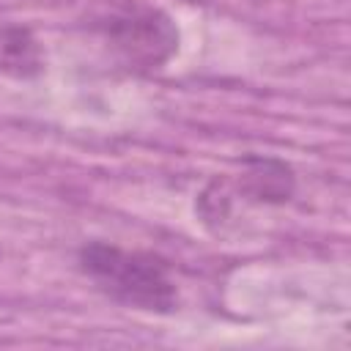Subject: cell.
Masks as SVG:
<instances>
[{"instance_id": "2", "label": "cell", "mask_w": 351, "mask_h": 351, "mask_svg": "<svg viewBox=\"0 0 351 351\" xmlns=\"http://www.w3.org/2000/svg\"><path fill=\"white\" fill-rule=\"evenodd\" d=\"M110 33L132 63L159 66L178 47V30L162 11H132L112 19Z\"/></svg>"}, {"instance_id": "1", "label": "cell", "mask_w": 351, "mask_h": 351, "mask_svg": "<svg viewBox=\"0 0 351 351\" xmlns=\"http://www.w3.org/2000/svg\"><path fill=\"white\" fill-rule=\"evenodd\" d=\"M80 263L104 293L129 307L154 313H170L176 307V285L167 266L154 255L126 252L112 244H88L80 252Z\"/></svg>"}]
</instances>
